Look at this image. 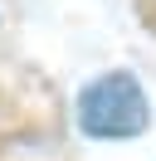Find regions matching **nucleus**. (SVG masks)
<instances>
[{
    "label": "nucleus",
    "mask_w": 156,
    "mask_h": 161,
    "mask_svg": "<svg viewBox=\"0 0 156 161\" xmlns=\"http://www.w3.org/2000/svg\"><path fill=\"white\" fill-rule=\"evenodd\" d=\"M151 108H146V93L132 73H103L83 88L78 98V127L88 137H136L146 127Z\"/></svg>",
    "instance_id": "obj_1"
}]
</instances>
